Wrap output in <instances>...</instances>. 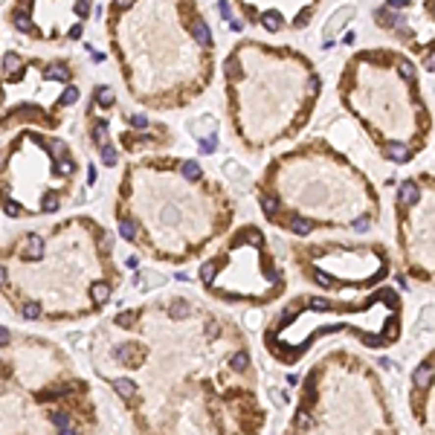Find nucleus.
Returning <instances> with one entry per match:
<instances>
[{"instance_id":"f257e3e1","label":"nucleus","mask_w":435,"mask_h":435,"mask_svg":"<svg viewBox=\"0 0 435 435\" xmlns=\"http://www.w3.org/2000/svg\"><path fill=\"white\" fill-rule=\"evenodd\" d=\"M398 203H401V206L418 203V183H412V180L401 183V189H398Z\"/></svg>"},{"instance_id":"f03ea898","label":"nucleus","mask_w":435,"mask_h":435,"mask_svg":"<svg viewBox=\"0 0 435 435\" xmlns=\"http://www.w3.org/2000/svg\"><path fill=\"white\" fill-rule=\"evenodd\" d=\"M27 261H38L41 255H44V241L38 238V235H29L27 238V247H24V252H21Z\"/></svg>"},{"instance_id":"7ed1b4c3","label":"nucleus","mask_w":435,"mask_h":435,"mask_svg":"<svg viewBox=\"0 0 435 435\" xmlns=\"http://www.w3.org/2000/svg\"><path fill=\"white\" fill-rule=\"evenodd\" d=\"M433 377H435V372H433V366H430V363L418 366L415 374H412V380H415V386H418V389H427V386L433 383Z\"/></svg>"},{"instance_id":"20e7f679","label":"nucleus","mask_w":435,"mask_h":435,"mask_svg":"<svg viewBox=\"0 0 435 435\" xmlns=\"http://www.w3.org/2000/svg\"><path fill=\"white\" fill-rule=\"evenodd\" d=\"M44 79H50V82H67L70 79V70L64 64H47L44 67Z\"/></svg>"},{"instance_id":"39448f33","label":"nucleus","mask_w":435,"mask_h":435,"mask_svg":"<svg viewBox=\"0 0 435 435\" xmlns=\"http://www.w3.org/2000/svg\"><path fill=\"white\" fill-rule=\"evenodd\" d=\"M191 35H194V41L203 44V47L212 44V32H209V27H206L203 21H194V24H191Z\"/></svg>"},{"instance_id":"423d86ee","label":"nucleus","mask_w":435,"mask_h":435,"mask_svg":"<svg viewBox=\"0 0 435 435\" xmlns=\"http://www.w3.org/2000/svg\"><path fill=\"white\" fill-rule=\"evenodd\" d=\"M113 392H116L119 398H134V395H136V383L128 380V377H119V380H113Z\"/></svg>"},{"instance_id":"0eeeda50","label":"nucleus","mask_w":435,"mask_h":435,"mask_svg":"<svg viewBox=\"0 0 435 435\" xmlns=\"http://www.w3.org/2000/svg\"><path fill=\"white\" fill-rule=\"evenodd\" d=\"M12 24H15L21 32H27V35H35V27H32L29 15H27V9H18V12L12 15Z\"/></svg>"},{"instance_id":"6e6552de","label":"nucleus","mask_w":435,"mask_h":435,"mask_svg":"<svg viewBox=\"0 0 435 435\" xmlns=\"http://www.w3.org/2000/svg\"><path fill=\"white\" fill-rule=\"evenodd\" d=\"M90 296H93L96 305H105V302L110 299V284H108V281H96L93 287H90Z\"/></svg>"},{"instance_id":"1a4fd4ad","label":"nucleus","mask_w":435,"mask_h":435,"mask_svg":"<svg viewBox=\"0 0 435 435\" xmlns=\"http://www.w3.org/2000/svg\"><path fill=\"white\" fill-rule=\"evenodd\" d=\"M386 154H389L392 163H406V160H409V148H406L404 142H389Z\"/></svg>"},{"instance_id":"9d476101","label":"nucleus","mask_w":435,"mask_h":435,"mask_svg":"<svg viewBox=\"0 0 435 435\" xmlns=\"http://www.w3.org/2000/svg\"><path fill=\"white\" fill-rule=\"evenodd\" d=\"M90 139H93L96 145L102 148L105 142H108V122L105 119H99V122H93V131H90Z\"/></svg>"},{"instance_id":"9b49d317","label":"nucleus","mask_w":435,"mask_h":435,"mask_svg":"<svg viewBox=\"0 0 435 435\" xmlns=\"http://www.w3.org/2000/svg\"><path fill=\"white\" fill-rule=\"evenodd\" d=\"M261 27L267 32H279L281 29V15L279 12H264V15H261Z\"/></svg>"},{"instance_id":"f8f14e48","label":"nucleus","mask_w":435,"mask_h":435,"mask_svg":"<svg viewBox=\"0 0 435 435\" xmlns=\"http://www.w3.org/2000/svg\"><path fill=\"white\" fill-rule=\"evenodd\" d=\"M377 24H380V27H401V15H398V12L377 9Z\"/></svg>"},{"instance_id":"ddd939ff","label":"nucleus","mask_w":435,"mask_h":435,"mask_svg":"<svg viewBox=\"0 0 435 435\" xmlns=\"http://www.w3.org/2000/svg\"><path fill=\"white\" fill-rule=\"evenodd\" d=\"M113 354H116L119 363H131V360L136 357V348H134L131 342H125V345H116V348H113Z\"/></svg>"},{"instance_id":"4468645a","label":"nucleus","mask_w":435,"mask_h":435,"mask_svg":"<svg viewBox=\"0 0 435 435\" xmlns=\"http://www.w3.org/2000/svg\"><path fill=\"white\" fill-rule=\"evenodd\" d=\"M119 235H122L125 241H134L136 238V223L131 218H119Z\"/></svg>"},{"instance_id":"2eb2a0df","label":"nucleus","mask_w":435,"mask_h":435,"mask_svg":"<svg viewBox=\"0 0 435 435\" xmlns=\"http://www.w3.org/2000/svg\"><path fill=\"white\" fill-rule=\"evenodd\" d=\"M96 105H99V108H110V105H113V90L105 87V84L96 87Z\"/></svg>"},{"instance_id":"dca6fc26","label":"nucleus","mask_w":435,"mask_h":435,"mask_svg":"<svg viewBox=\"0 0 435 435\" xmlns=\"http://www.w3.org/2000/svg\"><path fill=\"white\" fill-rule=\"evenodd\" d=\"M261 209H264V215L267 218H276L279 215V200L270 197V194H261Z\"/></svg>"},{"instance_id":"f3484780","label":"nucleus","mask_w":435,"mask_h":435,"mask_svg":"<svg viewBox=\"0 0 435 435\" xmlns=\"http://www.w3.org/2000/svg\"><path fill=\"white\" fill-rule=\"evenodd\" d=\"M180 171H183L186 180H200V165H197L194 160H186V163L180 165Z\"/></svg>"},{"instance_id":"a211bd4d","label":"nucleus","mask_w":435,"mask_h":435,"mask_svg":"<svg viewBox=\"0 0 435 435\" xmlns=\"http://www.w3.org/2000/svg\"><path fill=\"white\" fill-rule=\"evenodd\" d=\"M290 229H293L296 235H311L313 223H311V220H308V218H296V220L290 223Z\"/></svg>"},{"instance_id":"6ab92c4d","label":"nucleus","mask_w":435,"mask_h":435,"mask_svg":"<svg viewBox=\"0 0 435 435\" xmlns=\"http://www.w3.org/2000/svg\"><path fill=\"white\" fill-rule=\"evenodd\" d=\"M21 55L18 53H6V58H3V70L6 73H15V70H21Z\"/></svg>"},{"instance_id":"aec40b11","label":"nucleus","mask_w":435,"mask_h":435,"mask_svg":"<svg viewBox=\"0 0 435 435\" xmlns=\"http://www.w3.org/2000/svg\"><path fill=\"white\" fill-rule=\"evenodd\" d=\"M55 209H58V194H55V191L44 194V200H41V212H55Z\"/></svg>"},{"instance_id":"412c9836","label":"nucleus","mask_w":435,"mask_h":435,"mask_svg":"<svg viewBox=\"0 0 435 435\" xmlns=\"http://www.w3.org/2000/svg\"><path fill=\"white\" fill-rule=\"evenodd\" d=\"M151 281H154V284H163V276H160V273H139V276H136V284H139V287H145V284H151Z\"/></svg>"},{"instance_id":"4be33fe9","label":"nucleus","mask_w":435,"mask_h":435,"mask_svg":"<svg viewBox=\"0 0 435 435\" xmlns=\"http://www.w3.org/2000/svg\"><path fill=\"white\" fill-rule=\"evenodd\" d=\"M348 18H351V9H345V12H337V15H334V18H331V24H328V35H331V32L337 29V27H340V24H345V21H348Z\"/></svg>"},{"instance_id":"5701e85b","label":"nucleus","mask_w":435,"mask_h":435,"mask_svg":"<svg viewBox=\"0 0 435 435\" xmlns=\"http://www.w3.org/2000/svg\"><path fill=\"white\" fill-rule=\"evenodd\" d=\"M102 163H108V165H113V163H116V148H113L110 142H105V145H102Z\"/></svg>"},{"instance_id":"b1692460","label":"nucleus","mask_w":435,"mask_h":435,"mask_svg":"<svg viewBox=\"0 0 435 435\" xmlns=\"http://www.w3.org/2000/svg\"><path fill=\"white\" fill-rule=\"evenodd\" d=\"M50 421H53V424H55L58 430L70 427V415H67V412H53V415H50Z\"/></svg>"},{"instance_id":"393cba45","label":"nucleus","mask_w":435,"mask_h":435,"mask_svg":"<svg viewBox=\"0 0 435 435\" xmlns=\"http://www.w3.org/2000/svg\"><path fill=\"white\" fill-rule=\"evenodd\" d=\"M293 424H296V427H302V430H308L313 421H311V415H308L305 409H299V412H296V418H293Z\"/></svg>"},{"instance_id":"a878e982","label":"nucleus","mask_w":435,"mask_h":435,"mask_svg":"<svg viewBox=\"0 0 435 435\" xmlns=\"http://www.w3.org/2000/svg\"><path fill=\"white\" fill-rule=\"evenodd\" d=\"M200 279H203V284H212L215 281V264H203L200 267Z\"/></svg>"},{"instance_id":"bb28decb","label":"nucleus","mask_w":435,"mask_h":435,"mask_svg":"<svg viewBox=\"0 0 435 435\" xmlns=\"http://www.w3.org/2000/svg\"><path fill=\"white\" fill-rule=\"evenodd\" d=\"M305 305H308V308H316V311H328V308H331V302H328V299H316V296L305 299Z\"/></svg>"},{"instance_id":"cd10ccee","label":"nucleus","mask_w":435,"mask_h":435,"mask_svg":"<svg viewBox=\"0 0 435 435\" xmlns=\"http://www.w3.org/2000/svg\"><path fill=\"white\" fill-rule=\"evenodd\" d=\"M398 73L404 76V79H415V67H412V61H398Z\"/></svg>"},{"instance_id":"c85d7f7f","label":"nucleus","mask_w":435,"mask_h":435,"mask_svg":"<svg viewBox=\"0 0 435 435\" xmlns=\"http://www.w3.org/2000/svg\"><path fill=\"white\" fill-rule=\"evenodd\" d=\"M24 316H27V319H38V316H41V305H38V302H27V305H24Z\"/></svg>"},{"instance_id":"c756f323","label":"nucleus","mask_w":435,"mask_h":435,"mask_svg":"<svg viewBox=\"0 0 435 435\" xmlns=\"http://www.w3.org/2000/svg\"><path fill=\"white\" fill-rule=\"evenodd\" d=\"M247 354H235V357H232V360H229V366H232V369H235V372H244V369H247Z\"/></svg>"},{"instance_id":"7c9ffc66","label":"nucleus","mask_w":435,"mask_h":435,"mask_svg":"<svg viewBox=\"0 0 435 435\" xmlns=\"http://www.w3.org/2000/svg\"><path fill=\"white\" fill-rule=\"evenodd\" d=\"M186 313H189V302H183V299L171 302V316H186Z\"/></svg>"},{"instance_id":"2f4dec72","label":"nucleus","mask_w":435,"mask_h":435,"mask_svg":"<svg viewBox=\"0 0 435 435\" xmlns=\"http://www.w3.org/2000/svg\"><path fill=\"white\" fill-rule=\"evenodd\" d=\"M61 395H64V389L58 386V389H47V392H41L38 401H55V398H61Z\"/></svg>"},{"instance_id":"473e14b6","label":"nucleus","mask_w":435,"mask_h":435,"mask_svg":"<svg viewBox=\"0 0 435 435\" xmlns=\"http://www.w3.org/2000/svg\"><path fill=\"white\" fill-rule=\"evenodd\" d=\"M76 99H79V87H73V84H70V87H67V90H64L61 102H64V105H73V102H76Z\"/></svg>"},{"instance_id":"72a5a7b5","label":"nucleus","mask_w":435,"mask_h":435,"mask_svg":"<svg viewBox=\"0 0 435 435\" xmlns=\"http://www.w3.org/2000/svg\"><path fill=\"white\" fill-rule=\"evenodd\" d=\"M421 325L424 328H435V308H427V313L421 316Z\"/></svg>"},{"instance_id":"f704fd0d","label":"nucleus","mask_w":435,"mask_h":435,"mask_svg":"<svg viewBox=\"0 0 435 435\" xmlns=\"http://www.w3.org/2000/svg\"><path fill=\"white\" fill-rule=\"evenodd\" d=\"M55 168H58V174H70V171H73V160H70V157H64V160L55 163Z\"/></svg>"},{"instance_id":"c9c22d12","label":"nucleus","mask_w":435,"mask_h":435,"mask_svg":"<svg viewBox=\"0 0 435 435\" xmlns=\"http://www.w3.org/2000/svg\"><path fill=\"white\" fill-rule=\"evenodd\" d=\"M218 12H220V18H223V21H232V6H229L226 0H220V3H218Z\"/></svg>"},{"instance_id":"e433bc0d","label":"nucleus","mask_w":435,"mask_h":435,"mask_svg":"<svg viewBox=\"0 0 435 435\" xmlns=\"http://www.w3.org/2000/svg\"><path fill=\"white\" fill-rule=\"evenodd\" d=\"M131 125H134L136 131H142V128H148V119H145V113H134V116H131Z\"/></svg>"},{"instance_id":"4c0bfd02","label":"nucleus","mask_w":435,"mask_h":435,"mask_svg":"<svg viewBox=\"0 0 435 435\" xmlns=\"http://www.w3.org/2000/svg\"><path fill=\"white\" fill-rule=\"evenodd\" d=\"M134 319H136V313H119V316H116V325L128 328V325H134Z\"/></svg>"},{"instance_id":"58836bf2","label":"nucleus","mask_w":435,"mask_h":435,"mask_svg":"<svg viewBox=\"0 0 435 435\" xmlns=\"http://www.w3.org/2000/svg\"><path fill=\"white\" fill-rule=\"evenodd\" d=\"M200 151H203V154H212V151H215V136H209V139H200Z\"/></svg>"},{"instance_id":"ea45409f","label":"nucleus","mask_w":435,"mask_h":435,"mask_svg":"<svg viewBox=\"0 0 435 435\" xmlns=\"http://www.w3.org/2000/svg\"><path fill=\"white\" fill-rule=\"evenodd\" d=\"M238 73H241V67H238V61H235V58H229V61H226V76H232V79H235Z\"/></svg>"},{"instance_id":"a19ab883","label":"nucleus","mask_w":435,"mask_h":435,"mask_svg":"<svg viewBox=\"0 0 435 435\" xmlns=\"http://www.w3.org/2000/svg\"><path fill=\"white\" fill-rule=\"evenodd\" d=\"M3 209H6V215H21V206H18L15 200H6V203H3Z\"/></svg>"},{"instance_id":"79ce46f5","label":"nucleus","mask_w":435,"mask_h":435,"mask_svg":"<svg viewBox=\"0 0 435 435\" xmlns=\"http://www.w3.org/2000/svg\"><path fill=\"white\" fill-rule=\"evenodd\" d=\"M316 281H319V284H325V287H331V284H334V279H331L328 273H316Z\"/></svg>"},{"instance_id":"37998d69","label":"nucleus","mask_w":435,"mask_h":435,"mask_svg":"<svg viewBox=\"0 0 435 435\" xmlns=\"http://www.w3.org/2000/svg\"><path fill=\"white\" fill-rule=\"evenodd\" d=\"M99 249H102V252L108 255V252L113 249V244H110V238H102V241H99Z\"/></svg>"},{"instance_id":"c03bdc74","label":"nucleus","mask_w":435,"mask_h":435,"mask_svg":"<svg viewBox=\"0 0 435 435\" xmlns=\"http://www.w3.org/2000/svg\"><path fill=\"white\" fill-rule=\"evenodd\" d=\"M308 18H311V12H308V9H305V12H302V15H299V18H296V27H305V24H308Z\"/></svg>"},{"instance_id":"a18cd8bd","label":"nucleus","mask_w":435,"mask_h":435,"mask_svg":"<svg viewBox=\"0 0 435 435\" xmlns=\"http://www.w3.org/2000/svg\"><path fill=\"white\" fill-rule=\"evenodd\" d=\"M76 12L84 18V15H87V0H79V3H76Z\"/></svg>"},{"instance_id":"49530a36","label":"nucleus","mask_w":435,"mask_h":435,"mask_svg":"<svg viewBox=\"0 0 435 435\" xmlns=\"http://www.w3.org/2000/svg\"><path fill=\"white\" fill-rule=\"evenodd\" d=\"M9 340H12V337H9V331L0 325V345H9Z\"/></svg>"},{"instance_id":"de8ad7c7","label":"nucleus","mask_w":435,"mask_h":435,"mask_svg":"<svg viewBox=\"0 0 435 435\" xmlns=\"http://www.w3.org/2000/svg\"><path fill=\"white\" fill-rule=\"evenodd\" d=\"M366 226H369V220H363V218L354 220V229H357V232H366Z\"/></svg>"},{"instance_id":"09e8293b","label":"nucleus","mask_w":435,"mask_h":435,"mask_svg":"<svg viewBox=\"0 0 435 435\" xmlns=\"http://www.w3.org/2000/svg\"><path fill=\"white\" fill-rule=\"evenodd\" d=\"M319 87H322V84H319V79H311V84H308V90H311V93H319Z\"/></svg>"},{"instance_id":"8fccbe9b","label":"nucleus","mask_w":435,"mask_h":435,"mask_svg":"<svg viewBox=\"0 0 435 435\" xmlns=\"http://www.w3.org/2000/svg\"><path fill=\"white\" fill-rule=\"evenodd\" d=\"M131 3H134V0H113V6H119V9H128Z\"/></svg>"},{"instance_id":"3c124183","label":"nucleus","mask_w":435,"mask_h":435,"mask_svg":"<svg viewBox=\"0 0 435 435\" xmlns=\"http://www.w3.org/2000/svg\"><path fill=\"white\" fill-rule=\"evenodd\" d=\"M386 6H395L398 9V6H406V0H386Z\"/></svg>"},{"instance_id":"603ef678","label":"nucleus","mask_w":435,"mask_h":435,"mask_svg":"<svg viewBox=\"0 0 435 435\" xmlns=\"http://www.w3.org/2000/svg\"><path fill=\"white\" fill-rule=\"evenodd\" d=\"M427 70H433L435 73V55H427Z\"/></svg>"},{"instance_id":"864d4df0","label":"nucleus","mask_w":435,"mask_h":435,"mask_svg":"<svg viewBox=\"0 0 435 435\" xmlns=\"http://www.w3.org/2000/svg\"><path fill=\"white\" fill-rule=\"evenodd\" d=\"M70 38H82V27H73V29H70Z\"/></svg>"},{"instance_id":"5fc2aeb1","label":"nucleus","mask_w":435,"mask_h":435,"mask_svg":"<svg viewBox=\"0 0 435 435\" xmlns=\"http://www.w3.org/2000/svg\"><path fill=\"white\" fill-rule=\"evenodd\" d=\"M58 435H76V430L73 427H64V430H58Z\"/></svg>"},{"instance_id":"6e6d98bb","label":"nucleus","mask_w":435,"mask_h":435,"mask_svg":"<svg viewBox=\"0 0 435 435\" xmlns=\"http://www.w3.org/2000/svg\"><path fill=\"white\" fill-rule=\"evenodd\" d=\"M3 284H6V267L0 264V287H3Z\"/></svg>"},{"instance_id":"4d7b16f0","label":"nucleus","mask_w":435,"mask_h":435,"mask_svg":"<svg viewBox=\"0 0 435 435\" xmlns=\"http://www.w3.org/2000/svg\"><path fill=\"white\" fill-rule=\"evenodd\" d=\"M3 165H6V154H0V168H3Z\"/></svg>"},{"instance_id":"13d9d810","label":"nucleus","mask_w":435,"mask_h":435,"mask_svg":"<svg viewBox=\"0 0 435 435\" xmlns=\"http://www.w3.org/2000/svg\"><path fill=\"white\" fill-rule=\"evenodd\" d=\"M433 9H435V0H433Z\"/></svg>"},{"instance_id":"bf43d9fd","label":"nucleus","mask_w":435,"mask_h":435,"mask_svg":"<svg viewBox=\"0 0 435 435\" xmlns=\"http://www.w3.org/2000/svg\"><path fill=\"white\" fill-rule=\"evenodd\" d=\"M0 374H3V369H0Z\"/></svg>"}]
</instances>
